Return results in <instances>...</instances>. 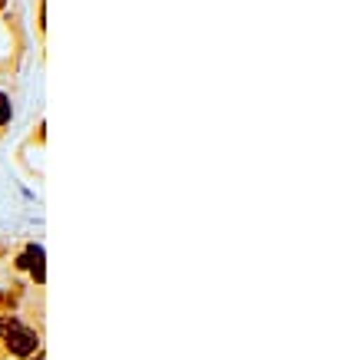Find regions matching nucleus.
Returning a JSON list of instances; mask_svg holds the SVG:
<instances>
[{
  "mask_svg": "<svg viewBox=\"0 0 360 360\" xmlns=\"http://www.w3.org/2000/svg\"><path fill=\"white\" fill-rule=\"evenodd\" d=\"M4 278H13V281H23L30 288H46V251L44 241H20L13 245L11 255L4 258Z\"/></svg>",
  "mask_w": 360,
  "mask_h": 360,
  "instance_id": "obj_1",
  "label": "nucleus"
},
{
  "mask_svg": "<svg viewBox=\"0 0 360 360\" xmlns=\"http://www.w3.org/2000/svg\"><path fill=\"white\" fill-rule=\"evenodd\" d=\"M13 122V99L7 89H0V139L7 136V129H11Z\"/></svg>",
  "mask_w": 360,
  "mask_h": 360,
  "instance_id": "obj_2",
  "label": "nucleus"
},
{
  "mask_svg": "<svg viewBox=\"0 0 360 360\" xmlns=\"http://www.w3.org/2000/svg\"><path fill=\"white\" fill-rule=\"evenodd\" d=\"M37 44L46 53V0H37Z\"/></svg>",
  "mask_w": 360,
  "mask_h": 360,
  "instance_id": "obj_3",
  "label": "nucleus"
},
{
  "mask_svg": "<svg viewBox=\"0 0 360 360\" xmlns=\"http://www.w3.org/2000/svg\"><path fill=\"white\" fill-rule=\"evenodd\" d=\"M30 142H33V146H37V149H44V120L37 122V129H33Z\"/></svg>",
  "mask_w": 360,
  "mask_h": 360,
  "instance_id": "obj_4",
  "label": "nucleus"
},
{
  "mask_svg": "<svg viewBox=\"0 0 360 360\" xmlns=\"http://www.w3.org/2000/svg\"><path fill=\"white\" fill-rule=\"evenodd\" d=\"M23 360H46V347H44V350H37L33 357H23Z\"/></svg>",
  "mask_w": 360,
  "mask_h": 360,
  "instance_id": "obj_5",
  "label": "nucleus"
},
{
  "mask_svg": "<svg viewBox=\"0 0 360 360\" xmlns=\"http://www.w3.org/2000/svg\"><path fill=\"white\" fill-rule=\"evenodd\" d=\"M7 255H11V248H7V245H0V264H4V258H7Z\"/></svg>",
  "mask_w": 360,
  "mask_h": 360,
  "instance_id": "obj_6",
  "label": "nucleus"
},
{
  "mask_svg": "<svg viewBox=\"0 0 360 360\" xmlns=\"http://www.w3.org/2000/svg\"><path fill=\"white\" fill-rule=\"evenodd\" d=\"M7 7H11V0H0V17L7 13Z\"/></svg>",
  "mask_w": 360,
  "mask_h": 360,
  "instance_id": "obj_7",
  "label": "nucleus"
}]
</instances>
